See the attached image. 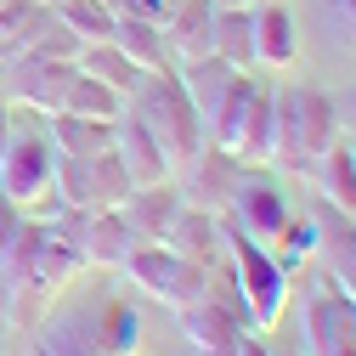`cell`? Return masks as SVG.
Returning a JSON list of instances; mask_svg holds the SVG:
<instances>
[{
  "mask_svg": "<svg viewBox=\"0 0 356 356\" xmlns=\"http://www.w3.org/2000/svg\"><path fill=\"white\" fill-rule=\"evenodd\" d=\"M272 243H277V249H272V260L283 266V272H300V266H305L311 254H317L323 232H317V220H294V215H289V227H283Z\"/></svg>",
  "mask_w": 356,
  "mask_h": 356,
  "instance_id": "29",
  "label": "cell"
},
{
  "mask_svg": "<svg viewBox=\"0 0 356 356\" xmlns=\"http://www.w3.org/2000/svg\"><path fill=\"white\" fill-rule=\"evenodd\" d=\"M350 153H356V147H350Z\"/></svg>",
  "mask_w": 356,
  "mask_h": 356,
  "instance_id": "41",
  "label": "cell"
},
{
  "mask_svg": "<svg viewBox=\"0 0 356 356\" xmlns=\"http://www.w3.org/2000/svg\"><path fill=\"white\" fill-rule=\"evenodd\" d=\"M79 68H85V74H97L102 85H113V91H119L124 102L136 97V85L147 79L136 63H130V57L113 46V40H97V46H79Z\"/></svg>",
  "mask_w": 356,
  "mask_h": 356,
  "instance_id": "22",
  "label": "cell"
},
{
  "mask_svg": "<svg viewBox=\"0 0 356 356\" xmlns=\"http://www.w3.org/2000/svg\"><path fill=\"white\" fill-rule=\"evenodd\" d=\"M215 57L232 68L254 63V6H215Z\"/></svg>",
  "mask_w": 356,
  "mask_h": 356,
  "instance_id": "20",
  "label": "cell"
},
{
  "mask_svg": "<svg viewBox=\"0 0 356 356\" xmlns=\"http://www.w3.org/2000/svg\"><path fill=\"white\" fill-rule=\"evenodd\" d=\"M136 334H142L136 305L108 300V305L97 311V356H136Z\"/></svg>",
  "mask_w": 356,
  "mask_h": 356,
  "instance_id": "25",
  "label": "cell"
},
{
  "mask_svg": "<svg viewBox=\"0 0 356 356\" xmlns=\"http://www.w3.org/2000/svg\"><path fill=\"white\" fill-rule=\"evenodd\" d=\"M74 68L63 57H40V51H17V68H12V97L23 108H40V113H57L63 108V91H68Z\"/></svg>",
  "mask_w": 356,
  "mask_h": 356,
  "instance_id": "9",
  "label": "cell"
},
{
  "mask_svg": "<svg viewBox=\"0 0 356 356\" xmlns=\"http://www.w3.org/2000/svg\"><path fill=\"white\" fill-rule=\"evenodd\" d=\"M227 209H232V227L249 232V238H260V243H272L289 227V198H283V187L266 181V175H238Z\"/></svg>",
  "mask_w": 356,
  "mask_h": 356,
  "instance_id": "6",
  "label": "cell"
},
{
  "mask_svg": "<svg viewBox=\"0 0 356 356\" xmlns=\"http://www.w3.org/2000/svg\"><path fill=\"white\" fill-rule=\"evenodd\" d=\"M51 356H97V311L85 317V311H63V323H51L46 334Z\"/></svg>",
  "mask_w": 356,
  "mask_h": 356,
  "instance_id": "28",
  "label": "cell"
},
{
  "mask_svg": "<svg viewBox=\"0 0 356 356\" xmlns=\"http://www.w3.org/2000/svg\"><path fill=\"white\" fill-rule=\"evenodd\" d=\"M181 334H187V345L193 350H227V345H238V334H243V323L232 317L220 300H198V305H187L181 311Z\"/></svg>",
  "mask_w": 356,
  "mask_h": 356,
  "instance_id": "17",
  "label": "cell"
},
{
  "mask_svg": "<svg viewBox=\"0 0 356 356\" xmlns=\"http://www.w3.org/2000/svg\"><path fill=\"white\" fill-rule=\"evenodd\" d=\"M74 243L85 249V266H119L124 254H130V243H136V238H130V227H124V220H119V209H74Z\"/></svg>",
  "mask_w": 356,
  "mask_h": 356,
  "instance_id": "11",
  "label": "cell"
},
{
  "mask_svg": "<svg viewBox=\"0 0 356 356\" xmlns=\"http://www.w3.org/2000/svg\"><path fill=\"white\" fill-rule=\"evenodd\" d=\"M175 209H181V198L170 193V181H159V187H136V193H130V198L119 204V220L130 227L136 243H159Z\"/></svg>",
  "mask_w": 356,
  "mask_h": 356,
  "instance_id": "13",
  "label": "cell"
},
{
  "mask_svg": "<svg viewBox=\"0 0 356 356\" xmlns=\"http://www.w3.org/2000/svg\"><path fill=\"white\" fill-rule=\"evenodd\" d=\"M164 12H170V0H124L119 6V17H153V23H164Z\"/></svg>",
  "mask_w": 356,
  "mask_h": 356,
  "instance_id": "32",
  "label": "cell"
},
{
  "mask_svg": "<svg viewBox=\"0 0 356 356\" xmlns=\"http://www.w3.org/2000/svg\"><path fill=\"white\" fill-rule=\"evenodd\" d=\"M51 181H57L51 136L40 124H17V113H12V142H6V153H0V193L23 209V204L51 198Z\"/></svg>",
  "mask_w": 356,
  "mask_h": 356,
  "instance_id": "5",
  "label": "cell"
},
{
  "mask_svg": "<svg viewBox=\"0 0 356 356\" xmlns=\"http://www.w3.org/2000/svg\"><path fill=\"white\" fill-rule=\"evenodd\" d=\"M34 6H57V0H34Z\"/></svg>",
  "mask_w": 356,
  "mask_h": 356,
  "instance_id": "38",
  "label": "cell"
},
{
  "mask_svg": "<svg viewBox=\"0 0 356 356\" xmlns=\"http://www.w3.org/2000/svg\"><path fill=\"white\" fill-rule=\"evenodd\" d=\"M294 51H300V29H294L289 6H283V0L254 6V63L283 68V63H294Z\"/></svg>",
  "mask_w": 356,
  "mask_h": 356,
  "instance_id": "16",
  "label": "cell"
},
{
  "mask_svg": "<svg viewBox=\"0 0 356 356\" xmlns=\"http://www.w3.org/2000/svg\"><path fill=\"white\" fill-rule=\"evenodd\" d=\"M232 159H238V164H272V91L254 97L249 124H243V136H238Z\"/></svg>",
  "mask_w": 356,
  "mask_h": 356,
  "instance_id": "27",
  "label": "cell"
},
{
  "mask_svg": "<svg viewBox=\"0 0 356 356\" xmlns=\"http://www.w3.org/2000/svg\"><path fill=\"white\" fill-rule=\"evenodd\" d=\"M220 243H227V266L243 289V305H249V328H272L283 317V294H289V272L272 260L260 238L238 232L232 220H220Z\"/></svg>",
  "mask_w": 356,
  "mask_h": 356,
  "instance_id": "3",
  "label": "cell"
},
{
  "mask_svg": "<svg viewBox=\"0 0 356 356\" xmlns=\"http://www.w3.org/2000/svg\"><path fill=\"white\" fill-rule=\"evenodd\" d=\"M124 108L153 130V142L164 147L170 164H193V153L209 142V136H204V119H198V108L187 102V91H181V79H175V74H147Z\"/></svg>",
  "mask_w": 356,
  "mask_h": 356,
  "instance_id": "2",
  "label": "cell"
},
{
  "mask_svg": "<svg viewBox=\"0 0 356 356\" xmlns=\"http://www.w3.org/2000/svg\"><path fill=\"white\" fill-rule=\"evenodd\" d=\"M209 6H249V0H209Z\"/></svg>",
  "mask_w": 356,
  "mask_h": 356,
  "instance_id": "37",
  "label": "cell"
},
{
  "mask_svg": "<svg viewBox=\"0 0 356 356\" xmlns=\"http://www.w3.org/2000/svg\"><path fill=\"white\" fill-rule=\"evenodd\" d=\"M238 356H272V350H266V339H254L249 328L238 334Z\"/></svg>",
  "mask_w": 356,
  "mask_h": 356,
  "instance_id": "33",
  "label": "cell"
},
{
  "mask_svg": "<svg viewBox=\"0 0 356 356\" xmlns=\"http://www.w3.org/2000/svg\"><path fill=\"white\" fill-rule=\"evenodd\" d=\"M0 356H6V339H0Z\"/></svg>",
  "mask_w": 356,
  "mask_h": 356,
  "instance_id": "40",
  "label": "cell"
},
{
  "mask_svg": "<svg viewBox=\"0 0 356 356\" xmlns=\"http://www.w3.org/2000/svg\"><path fill=\"white\" fill-rule=\"evenodd\" d=\"M175 79H181L187 102L198 108V119L209 124V113L220 108V97H227V85L238 79V68L220 63V57H198V63H181V68H175Z\"/></svg>",
  "mask_w": 356,
  "mask_h": 356,
  "instance_id": "18",
  "label": "cell"
},
{
  "mask_svg": "<svg viewBox=\"0 0 356 356\" xmlns=\"http://www.w3.org/2000/svg\"><path fill=\"white\" fill-rule=\"evenodd\" d=\"M113 153L124 159V170H130V181H136V187H159V181H170V175H175V164H170L164 147L153 142V130L130 113V108L113 119Z\"/></svg>",
  "mask_w": 356,
  "mask_h": 356,
  "instance_id": "10",
  "label": "cell"
},
{
  "mask_svg": "<svg viewBox=\"0 0 356 356\" xmlns=\"http://www.w3.org/2000/svg\"><path fill=\"white\" fill-rule=\"evenodd\" d=\"M46 136H51V147L68 153V159H91V153L113 147V124H108V119H85V113H51Z\"/></svg>",
  "mask_w": 356,
  "mask_h": 356,
  "instance_id": "19",
  "label": "cell"
},
{
  "mask_svg": "<svg viewBox=\"0 0 356 356\" xmlns=\"http://www.w3.org/2000/svg\"><path fill=\"white\" fill-rule=\"evenodd\" d=\"M113 46L136 63L142 74H175L170 46H164V29H159L153 17H119V23H113Z\"/></svg>",
  "mask_w": 356,
  "mask_h": 356,
  "instance_id": "15",
  "label": "cell"
},
{
  "mask_svg": "<svg viewBox=\"0 0 356 356\" xmlns=\"http://www.w3.org/2000/svg\"><path fill=\"white\" fill-rule=\"evenodd\" d=\"M334 294H317L305 305V334L317 356H356V300L339 294V283H328Z\"/></svg>",
  "mask_w": 356,
  "mask_h": 356,
  "instance_id": "8",
  "label": "cell"
},
{
  "mask_svg": "<svg viewBox=\"0 0 356 356\" xmlns=\"http://www.w3.org/2000/svg\"><path fill=\"white\" fill-rule=\"evenodd\" d=\"M85 187H91V209H119L130 193H136V181H130V170H124V159L113 147L85 159Z\"/></svg>",
  "mask_w": 356,
  "mask_h": 356,
  "instance_id": "21",
  "label": "cell"
},
{
  "mask_svg": "<svg viewBox=\"0 0 356 356\" xmlns=\"http://www.w3.org/2000/svg\"><path fill=\"white\" fill-rule=\"evenodd\" d=\"M119 266L136 277V289H147V294H153L159 305H170V311L198 305L204 289H209V266L175 254L170 243H130V254H124Z\"/></svg>",
  "mask_w": 356,
  "mask_h": 356,
  "instance_id": "4",
  "label": "cell"
},
{
  "mask_svg": "<svg viewBox=\"0 0 356 356\" xmlns=\"http://www.w3.org/2000/svg\"><path fill=\"white\" fill-rule=\"evenodd\" d=\"M159 243H170L175 254H187V260H198V266H215V243H220V215H209V209H198V204H181L170 215V227H164V238Z\"/></svg>",
  "mask_w": 356,
  "mask_h": 356,
  "instance_id": "12",
  "label": "cell"
},
{
  "mask_svg": "<svg viewBox=\"0 0 356 356\" xmlns=\"http://www.w3.org/2000/svg\"><path fill=\"white\" fill-rule=\"evenodd\" d=\"M198 356H238V345H227V350H198Z\"/></svg>",
  "mask_w": 356,
  "mask_h": 356,
  "instance_id": "36",
  "label": "cell"
},
{
  "mask_svg": "<svg viewBox=\"0 0 356 356\" xmlns=\"http://www.w3.org/2000/svg\"><path fill=\"white\" fill-rule=\"evenodd\" d=\"M57 113H85V119H119L124 113V97L113 91V85H102L97 74H85V68H74V79H68V91H63V108Z\"/></svg>",
  "mask_w": 356,
  "mask_h": 356,
  "instance_id": "23",
  "label": "cell"
},
{
  "mask_svg": "<svg viewBox=\"0 0 356 356\" xmlns=\"http://www.w3.org/2000/svg\"><path fill=\"white\" fill-rule=\"evenodd\" d=\"M334 130H339L334 97L317 91V85H300V91L272 97V159H277L283 170L311 175L317 159L334 147Z\"/></svg>",
  "mask_w": 356,
  "mask_h": 356,
  "instance_id": "1",
  "label": "cell"
},
{
  "mask_svg": "<svg viewBox=\"0 0 356 356\" xmlns=\"http://www.w3.org/2000/svg\"><path fill=\"white\" fill-rule=\"evenodd\" d=\"M317 6H323L328 40H339L345 51H356V0H317Z\"/></svg>",
  "mask_w": 356,
  "mask_h": 356,
  "instance_id": "30",
  "label": "cell"
},
{
  "mask_svg": "<svg viewBox=\"0 0 356 356\" xmlns=\"http://www.w3.org/2000/svg\"><path fill=\"white\" fill-rule=\"evenodd\" d=\"M17 227H23V215H17V204L0 193V254L12 249V238H17Z\"/></svg>",
  "mask_w": 356,
  "mask_h": 356,
  "instance_id": "31",
  "label": "cell"
},
{
  "mask_svg": "<svg viewBox=\"0 0 356 356\" xmlns=\"http://www.w3.org/2000/svg\"><path fill=\"white\" fill-rule=\"evenodd\" d=\"M6 6H12V0H0V12H6Z\"/></svg>",
  "mask_w": 356,
  "mask_h": 356,
  "instance_id": "39",
  "label": "cell"
},
{
  "mask_svg": "<svg viewBox=\"0 0 356 356\" xmlns=\"http://www.w3.org/2000/svg\"><path fill=\"white\" fill-rule=\"evenodd\" d=\"M63 23H68V34L79 40V46H97V40H113V12L102 6V0H57L51 6Z\"/></svg>",
  "mask_w": 356,
  "mask_h": 356,
  "instance_id": "26",
  "label": "cell"
},
{
  "mask_svg": "<svg viewBox=\"0 0 356 356\" xmlns=\"http://www.w3.org/2000/svg\"><path fill=\"white\" fill-rule=\"evenodd\" d=\"M323 181V198L339 209V215H350L356 220V153L345 147V142H334L323 159H317V170H311Z\"/></svg>",
  "mask_w": 356,
  "mask_h": 356,
  "instance_id": "24",
  "label": "cell"
},
{
  "mask_svg": "<svg viewBox=\"0 0 356 356\" xmlns=\"http://www.w3.org/2000/svg\"><path fill=\"white\" fill-rule=\"evenodd\" d=\"M164 46H170V63H198V57H215V6L209 0H170L164 12Z\"/></svg>",
  "mask_w": 356,
  "mask_h": 356,
  "instance_id": "7",
  "label": "cell"
},
{
  "mask_svg": "<svg viewBox=\"0 0 356 356\" xmlns=\"http://www.w3.org/2000/svg\"><path fill=\"white\" fill-rule=\"evenodd\" d=\"M339 119H345V124H350V130H356V91H350V97H345V113H339Z\"/></svg>",
  "mask_w": 356,
  "mask_h": 356,
  "instance_id": "35",
  "label": "cell"
},
{
  "mask_svg": "<svg viewBox=\"0 0 356 356\" xmlns=\"http://www.w3.org/2000/svg\"><path fill=\"white\" fill-rule=\"evenodd\" d=\"M6 142H12V108L0 102V153H6Z\"/></svg>",
  "mask_w": 356,
  "mask_h": 356,
  "instance_id": "34",
  "label": "cell"
},
{
  "mask_svg": "<svg viewBox=\"0 0 356 356\" xmlns=\"http://www.w3.org/2000/svg\"><path fill=\"white\" fill-rule=\"evenodd\" d=\"M232 187H238V159L227 153V147H198L193 153V198L187 204H198V209H220L232 198Z\"/></svg>",
  "mask_w": 356,
  "mask_h": 356,
  "instance_id": "14",
  "label": "cell"
}]
</instances>
